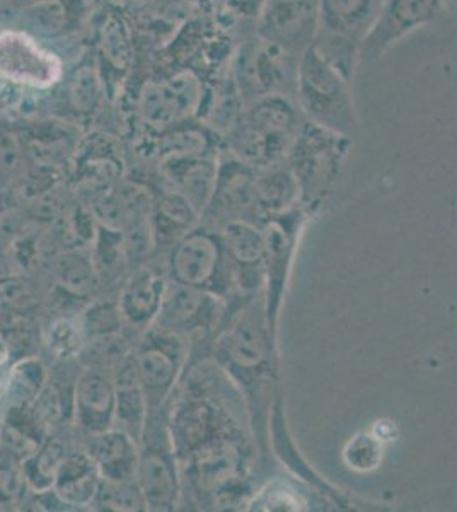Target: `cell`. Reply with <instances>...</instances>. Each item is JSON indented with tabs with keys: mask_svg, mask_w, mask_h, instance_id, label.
I'll use <instances>...</instances> for the list:
<instances>
[{
	"mask_svg": "<svg viewBox=\"0 0 457 512\" xmlns=\"http://www.w3.org/2000/svg\"><path fill=\"white\" fill-rule=\"evenodd\" d=\"M178 384L166 403L169 434L180 463L183 495L190 492L200 506L229 507L246 473L243 424L236 419L226 391L212 393L207 371L195 369Z\"/></svg>",
	"mask_w": 457,
	"mask_h": 512,
	"instance_id": "obj_1",
	"label": "cell"
},
{
	"mask_svg": "<svg viewBox=\"0 0 457 512\" xmlns=\"http://www.w3.org/2000/svg\"><path fill=\"white\" fill-rule=\"evenodd\" d=\"M352 84L311 45L297 65L294 99L309 122L352 137L359 128Z\"/></svg>",
	"mask_w": 457,
	"mask_h": 512,
	"instance_id": "obj_2",
	"label": "cell"
},
{
	"mask_svg": "<svg viewBox=\"0 0 457 512\" xmlns=\"http://www.w3.org/2000/svg\"><path fill=\"white\" fill-rule=\"evenodd\" d=\"M168 279L229 297L238 289V275L220 233L207 227H193L178 239L168 256Z\"/></svg>",
	"mask_w": 457,
	"mask_h": 512,
	"instance_id": "obj_3",
	"label": "cell"
},
{
	"mask_svg": "<svg viewBox=\"0 0 457 512\" xmlns=\"http://www.w3.org/2000/svg\"><path fill=\"white\" fill-rule=\"evenodd\" d=\"M377 0H319L318 31L313 47L343 77L353 82L362 41L379 12Z\"/></svg>",
	"mask_w": 457,
	"mask_h": 512,
	"instance_id": "obj_4",
	"label": "cell"
},
{
	"mask_svg": "<svg viewBox=\"0 0 457 512\" xmlns=\"http://www.w3.org/2000/svg\"><path fill=\"white\" fill-rule=\"evenodd\" d=\"M135 480L147 502V511H176L183 504V478L169 434L166 407L149 414L140 439Z\"/></svg>",
	"mask_w": 457,
	"mask_h": 512,
	"instance_id": "obj_5",
	"label": "cell"
},
{
	"mask_svg": "<svg viewBox=\"0 0 457 512\" xmlns=\"http://www.w3.org/2000/svg\"><path fill=\"white\" fill-rule=\"evenodd\" d=\"M299 59L253 31L232 59V81L246 105L270 94L294 98Z\"/></svg>",
	"mask_w": 457,
	"mask_h": 512,
	"instance_id": "obj_6",
	"label": "cell"
},
{
	"mask_svg": "<svg viewBox=\"0 0 457 512\" xmlns=\"http://www.w3.org/2000/svg\"><path fill=\"white\" fill-rule=\"evenodd\" d=\"M190 340L156 326L140 333L134 344L135 371L149 414L166 407L185 376L190 361Z\"/></svg>",
	"mask_w": 457,
	"mask_h": 512,
	"instance_id": "obj_7",
	"label": "cell"
},
{
	"mask_svg": "<svg viewBox=\"0 0 457 512\" xmlns=\"http://www.w3.org/2000/svg\"><path fill=\"white\" fill-rule=\"evenodd\" d=\"M352 137L304 120L301 132L287 156L302 197L314 198L330 190L340 175Z\"/></svg>",
	"mask_w": 457,
	"mask_h": 512,
	"instance_id": "obj_8",
	"label": "cell"
},
{
	"mask_svg": "<svg viewBox=\"0 0 457 512\" xmlns=\"http://www.w3.org/2000/svg\"><path fill=\"white\" fill-rule=\"evenodd\" d=\"M64 76V62L21 30L0 31V81L28 89L53 88Z\"/></svg>",
	"mask_w": 457,
	"mask_h": 512,
	"instance_id": "obj_9",
	"label": "cell"
},
{
	"mask_svg": "<svg viewBox=\"0 0 457 512\" xmlns=\"http://www.w3.org/2000/svg\"><path fill=\"white\" fill-rule=\"evenodd\" d=\"M203 99L202 79L193 70H180L174 76L145 86L140 113L147 127L162 134L202 113Z\"/></svg>",
	"mask_w": 457,
	"mask_h": 512,
	"instance_id": "obj_10",
	"label": "cell"
},
{
	"mask_svg": "<svg viewBox=\"0 0 457 512\" xmlns=\"http://www.w3.org/2000/svg\"><path fill=\"white\" fill-rule=\"evenodd\" d=\"M447 7L442 0H384L362 41L360 59L377 62L405 38L435 23Z\"/></svg>",
	"mask_w": 457,
	"mask_h": 512,
	"instance_id": "obj_11",
	"label": "cell"
},
{
	"mask_svg": "<svg viewBox=\"0 0 457 512\" xmlns=\"http://www.w3.org/2000/svg\"><path fill=\"white\" fill-rule=\"evenodd\" d=\"M222 301V297L212 292L168 279L161 311L152 326L178 333L191 342L197 335L210 332L217 325L222 315Z\"/></svg>",
	"mask_w": 457,
	"mask_h": 512,
	"instance_id": "obj_12",
	"label": "cell"
},
{
	"mask_svg": "<svg viewBox=\"0 0 457 512\" xmlns=\"http://www.w3.org/2000/svg\"><path fill=\"white\" fill-rule=\"evenodd\" d=\"M256 313L255 306L244 309L215 340V361L232 378L246 381L260 371L267 357V340Z\"/></svg>",
	"mask_w": 457,
	"mask_h": 512,
	"instance_id": "obj_13",
	"label": "cell"
},
{
	"mask_svg": "<svg viewBox=\"0 0 457 512\" xmlns=\"http://www.w3.org/2000/svg\"><path fill=\"white\" fill-rule=\"evenodd\" d=\"M319 0H267L256 33L301 57L318 31Z\"/></svg>",
	"mask_w": 457,
	"mask_h": 512,
	"instance_id": "obj_14",
	"label": "cell"
},
{
	"mask_svg": "<svg viewBox=\"0 0 457 512\" xmlns=\"http://www.w3.org/2000/svg\"><path fill=\"white\" fill-rule=\"evenodd\" d=\"M116 391L108 367L89 364L72 388V419L84 436L115 427Z\"/></svg>",
	"mask_w": 457,
	"mask_h": 512,
	"instance_id": "obj_15",
	"label": "cell"
},
{
	"mask_svg": "<svg viewBox=\"0 0 457 512\" xmlns=\"http://www.w3.org/2000/svg\"><path fill=\"white\" fill-rule=\"evenodd\" d=\"M243 120L267 139L273 163L277 164L287 161L306 118L296 99L284 94H270L248 103Z\"/></svg>",
	"mask_w": 457,
	"mask_h": 512,
	"instance_id": "obj_16",
	"label": "cell"
},
{
	"mask_svg": "<svg viewBox=\"0 0 457 512\" xmlns=\"http://www.w3.org/2000/svg\"><path fill=\"white\" fill-rule=\"evenodd\" d=\"M166 286L168 275L157 272L151 265L140 263L132 268L116 296L127 328L140 335L154 325Z\"/></svg>",
	"mask_w": 457,
	"mask_h": 512,
	"instance_id": "obj_17",
	"label": "cell"
},
{
	"mask_svg": "<svg viewBox=\"0 0 457 512\" xmlns=\"http://www.w3.org/2000/svg\"><path fill=\"white\" fill-rule=\"evenodd\" d=\"M82 448L93 460L101 480H134L139 465L140 443L128 432L111 427L108 431L86 436Z\"/></svg>",
	"mask_w": 457,
	"mask_h": 512,
	"instance_id": "obj_18",
	"label": "cell"
},
{
	"mask_svg": "<svg viewBox=\"0 0 457 512\" xmlns=\"http://www.w3.org/2000/svg\"><path fill=\"white\" fill-rule=\"evenodd\" d=\"M111 374L116 391L115 427L128 432L140 443L149 419V405L135 371L134 350L111 367Z\"/></svg>",
	"mask_w": 457,
	"mask_h": 512,
	"instance_id": "obj_19",
	"label": "cell"
},
{
	"mask_svg": "<svg viewBox=\"0 0 457 512\" xmlns=\"http://www.w3.org/2000/svg\"><path fill=\"white\" fill-rule=\"evenodd\" d=\"M101 477L89 454L82 449H70L58 468L52 490L69 506L70 511L91 509L98 495Z\"/></svg>",
	"mask_w": 457,
	"mask_h": 512,
	"instance_id": "obj_20",
	"label": "cell"
},
{
	"mask_svg": "<svg viewBox=\"0 0 457 512\" xmlns=\"http://www.w3.org/2000/svg\"><path fill=\"white\" fill-rule=\"evenodd\" d=\"M202 214L190 200L178 192L169 190L159 195L152 202L151 222L156 236V245L159 241H169L171 246L190 233L193 227L198 226V219Z\"/></svg>",
	"mask_w": 457,
	"mask_h": 512,
	"instance_id": "obj_21",
	"label": "cell"
},
{
	"mask_svg": "<svg viewBox=\"0 0 457 512\" xmlns=\"http://www.w3.org/2000/svg\"><path fill=\"white\" fill-rule=\"evenodd\" d=\"M220 238L236 267L239 286V277L244 268L260 267L265 262V233L258 231L248 219H231L220 229Z\"/></svg>",
	"mask_w": 457,
	"mask_h": 512,
	"instance_id": "obj_22",
	"label": "cell"
},
{
	"mask_svg": "<svg viewBox=\"0 0 457 512\" xmlns=\"http://www.w3.org/2000/svg\"><path fill=\"white\" fill-rule=\"evenodd\" d=\"M299 197L301 190L287 161L256 171L258 209L284 212V209L294 204Z\"/></svg>",
	"mask_w": 457,
	"mask_h": 512,
	"instance_id": "obj_23",
	"label": "cell"
},
{
	"mask_svg": "<svg viewBox=\"0 0 457 512\" xmlns=\"http://www.w3.org/2000/svg\"><path fill=\"white\" fill-rule=\"evenodd\" d=\"M98 268L93 253L84 250L67 251L57 263V287L72 297L91 296L99 286Z\"/></svg>",
	"mask_w": 457,
	"mask_h": 512,
	"instance_id": "obj_24",
	"label": "cell"
},
{
	"mask_svg": "<svg viewBox=\"0 0 457 512\" xmlns=\"http://www.w3.org/2000/svg\"><path fill=\"white\" fill-rule=\"evenodd\" d=\"M50 374L41 359L26 355L12 364L6 381L7 405H31L47 386Z\"/></svg>",
	"mask_w": 457,
	"mask_h": 512,
	"instance_id": "obj_25",
	"label": "cell"
},
{
	"mask_svg": "<svg viewBox=\"0 0 457 512\" xmlns=\"http://www.w3.org/2000/svg\"><path fill=\"white\" fill-rule=\"evenodd\" d=\"M35 26L48 35H67L76 30L86 16L84 0H41L28 9Z\"/></svg>",
	"mask_w": 457,
	"mask_h": 512,
	"instance_id": "obj_26",
	"label": "cell"
},
{
	"mask_svg": "<svg viewBox=\"0 0 457 512\" xmlns=\"http://www.w3.org/2000/svg\"><path fill=\"white\" fill-rule=\"evenodd\" d=\"M69 453L70 448L65 441L50 434L45 439V443L24 460V472H26L31 492L52 489L58 468L64 463Z\"/></svg>",
	"mask_w": 457,
	"mask_h": 512,
	"instance_id": "obj_27",
	"label": "cell"
},
{
	"mask_svg": "<svg viewBox=\"0 0 457 512\" xmlns=\"http://www.w3.org/2000/svg\"><path fill=\"white\" fill-rule=\"evenodd\" d=\"M77 320L84 332L86 342L113 337V335L123 333V330L127 328L120 306H118V297L91 301L86 308L82 309Z\"/></svg>",
	"mask_w": 457,
	"mask_h": 512,
	"instance_id": "obj_28",
	"label": "cell"
},
{
	"mask_svg": "<svg viewBox=\"0 0 457 512\" xmlns=\"http://www.w3.org/2000/svg\"><path fill=\"white\" fill-rule=\"evenodd\" d=\"M45 345L55 361L70 362L81 357L86 349V337L77 318L60 316L48 325Z\"/></svg>",
	"mask_w": 457,
	"mask_h": 512,
	"instance_id": "obj_29",
	"label": "cell"
},
{
	"mask_svg": "<svg viewBox=\"0 0 457 512\" xmlns=\"http://www.w3.org/2000/svg\"><path fill=\"white\" fill-rule=\"evenodd\" d=\"M91 509L96 511L139 512L147 511L142 490L137 480L125 482H108L101 480L98 495L94 499Z\"/></svg>",
	"mask_w": 457,
	"mask_h": 512,
	"instance_id": "obj_30",
	"label": "cell"
},
{
	"mask_svg": "<svg viewBox=\"0 0 457 512\" xmlns=\"http://www.w3.org/2000/svg\"><path fill=\"white\" fill-rule=\"evenodd\" d=\"M31 495L24 460L0 444V497L9 506H24Z\"/></svg>",
	"mask_w": 457,
	"mask_h": 512,
	"instance_id": "obj_31",
	"label": "cell"
},
{
	"mask_svg": "<svg viewBox=\"0 0 457 512\" xmlns=\"http://www.w3.org/2000/svg\"><path fill=\"white\" fill-rule=\"evenodd\" d=\"M69 99L79 113H91L101 99V82L91 64H82L69 79Z\"/></svg>",
	"mask_w": 457,
	"mask_h": 512,
	"instance_id": "obj_32",
	"label": "cell"
},
{
	"mask_svg": "<svg viewBox=\"0 0 457 512\" xmlns=\"http://www.w3.org/2000/svg\"><path fill=\"white\" fill-rule=\"evenodd\" d=\"M31 287L19 277L0 279V320H14L35 306Z\"/></svg>",
	"mask_w": 457,
	"mask_h": 512,
	"instance_id": "obj_33",
	"label": "cell"
},
{
	"mask_svg": "<svg viewBox=\"0 0 457 512\" xmlns=\"http://www.w3.org/2000/svg\"><path fill=\"white\" fill-rule=\"evenodd\" d=\"M103 50L116 69H125L130 60V45L122 23L111 18L103 30Z\"/></svg>",
	"mask_w": 457,
	"mask_h": 512,
	"instance_id": "obj_34",
	"label": "cell"
},
{
	"mask_svg": "<svg viewBox=\"0 0 457 512\" xmlns=\"http://www.w3.org/2000/svg\"><path fill=\"white\" fill-rule=\"evenodd\" d=\"M21 163V146L14 135L0 132V175H12Z\"/></svg>",
	"mask_w": 457,
	"mask_h": 512,
	"instance_id": "obj_35",
	"label": "cell"
},
{
	"mask_svg": "<svg viewBox=\"0 0 457 512\" xmlns=\"http://www.w3.org/2000/svg\"><path fill=\"white\" fill-rule=\"evenodd\" d=\"M265 2L267 0H226V7L232 18L241 19L256 28L261 12L265 9Z\"/></svg>",
	"mask_w": 457,
	"mask_h": 512,
	"instance_id": "obj_36",
	"label": "cell"
},
{
	"mask_svg": "<svg viewBox=\"0 0 457 512\" xmlns=\"http://www.w3.org/2000/svg\"><path fill=\"white\" fill-rule=\"evenodd\" d=\"M11 347L7 342V337L4 333L0 332V369L6 366L7 362L11 361Z\"/></svg>",
	"mask_w": 457,
	"mask_h": 512,
	"instance_id": "obj_37",
	"label": "cell"
},
{
	"mask_svg": "<svg viewBox=\"0 0 457 512\" xmlns=\"http://www.w3.org/2000/svg\"><path fill=\"white\" fill-rule=\"evenodd\" d=\"M377 2H379V4H381V2H384V0H377Z\"/></svg>",
	"mask_w": 457,
	"mask_h": 512,
	"instance_id": "obj_38",
	"label": "cell"
},
{
	"mask_svg": "<svg viewBox=\"0 0 457 512\" xmlns=\"http://www.w3.org/2000/svg\"><path fill=\"white\" fill-rule=\"evenodd\" d=\"M33 2H41V0H33Z\"/></svg>",
	"mask_w": 457,
	"mask_h": 512,
	"instance_id": "obj_39",
	"label": "cell"
},
{
	"mask_svg": "<svg viewBox=\"0 0 457 512\" xmlns=\"http://www.w3.org/2000/svg\"><path fill=\"white\" fill-rule=\"evenodd\" d=\"M454 2H456V4H457V0H454Z\"/></svg>",
	"mask_w": 457,
	"mask_h": 512,
	"instance_id": "obj_40",
	"label": "cell"
}]
</instances>
